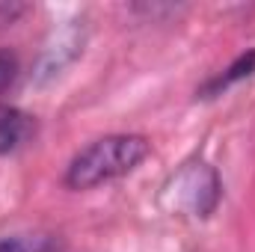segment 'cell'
<instances>
[{
  "label": "cell",
  "instance_id": "6da1fadb",
  "mask_svg": "<svg viewBox=\"0 0 255 252\" xmlns=\"http://www.w3.org/2000/svg\"><path fill=\"white\" fill-rule=\"evenodd\" d=\"M148 154V139L119 133V136H101L89 142L68 166L65 184L74 190H92L104 181H113L119 175L133 172Z\"/></svg>",
  "mask_w": 255,
  "mask_h": 252
},
{
  "label": "cell",
  "instance_id": "7a4b0ae2",
  "mask_svg": "<svg viewBox=\"0 0 255 252\" xmlns=\"http://www.w3.org/2000/svg\"><path fill=\"white\" fill-rule=\"evenodd\" d=\"M175 187H178V199L190 208L193 214H199V217H205L217 205V193H220L217 175L208 166H202V163L187 169L184 175H178Z\"/></svg>",
  "mask_w": 255,
  "mask_h": 252
},
{
  "label": "cell",
  "instance_id": "3957f363",
  "mask_svg": "<svg viewBox=\"0 0 255 252\" xmlns=\"http://www.w3.org/2000/svg\"><path fill=\"white\" fill-rule=\"evenodd\" d=\"M33 133V122L27 113H21L18 107L0 104V154H9L15 148H21Z\"/></svg>",
  "mask_w": 255,
  "mask_h": 252
},
{
  "label": "cell",
  "instance_id": "277c9868",
  "mask_svg": "<svg viewBox=\"0 0 255 252\" xmlns=\"http://www.w3.org/2000/svg\"><path fill=\"white\" fill-rule=\"evenodd\" d=\"M0 252H54L45 238H6L0 241Z\"/></svg>",
  "mask_w": 255,
  "mask_h": 252
},
{
  "label": "cell",
  "instance_id": "5b68a950",
  "mask_svg": "<svg viewBox=\"0 0 255 252\" xmlns=\"http://www.w3.org/2000/svg\"><path fill=\"white\" fill-rule=\"evenodd\" d=\"M15 74H18V60L9 51H0V92H6L12 86Z\"/></svg>",
  "mask_w": 255,
  "mask_h": 252
}]
</instances>
